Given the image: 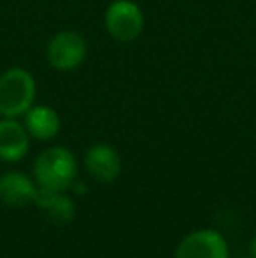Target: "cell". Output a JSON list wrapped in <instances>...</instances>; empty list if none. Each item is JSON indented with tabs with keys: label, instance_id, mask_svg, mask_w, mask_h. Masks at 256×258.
Here are the masks:
<instances>
[{
	"label": "cell",
	"instance_id": "52a82bcc",
	"mask_svg": "<svg viewBox=\"0 0 256 258\" xmlns=\"http://www.w3.org/2000/svg\"><path fill=\"white\" fill-rule=\"evenodd\" d=\"M39 184L21 170H9L0 176V202L13 209L27 207L35 201Z\"/></svg>",
	"mask_w": 256,
	"mask_h": 258
},
{
	"label": "cell",
	"instance_id": "6da1fadb",
	"mask_svg": "<svg viewBox=\"0 0 256 258\" xmlns=\"http://www.w3.org/2000/svg\"><path fill=\"white\" fill-rule=\"evenodd\" d=\"M34 177L41 188L67 191L77 181V160L65 146H51L35 158Z\"/></svg>",
	"mask_w": 256,
	"mask_h": 258
},
{
	"label": "cell",
	"instance_id": "7c38bea8",
	"mask_svg": "<svg viewBox=\"0 0 256 258\" xmlns=\"http://www.w3.org/2000/svg\"><path fill=\"white\" fill-rule=\"evenodd\" d=\"M251 258H253V256H251Z\"/></svg>",
	"mask_w": 256,
	"mask_h": 258
},
{
	"label": "cell",
	"instance_id": "277c9868",
	"mask_svg": "<svg viewBox=\"0 0 256 258\" xmlns=\"http://www.w3.org/2000/svg\"><path fill=\"white\" fill-rule=\"evenodd\" d=\"M88 56V42L77 30H62L49 39L46 46V58L58 72H70L79 69Z\"/></svg>",
	"mask_w": 256,
	"mask_h": 258
},
{
	"label": "cell",
	"instance_id": "7a4b0ae2",
	"mask_svg": "<svg viewBox=\"0 0 256 258\" xmlns=\"http://www.w3.org/2000/svg\"><path fill=\"white\" fill-rule=\"evenodd\" d=\"M37 83L30 71L11 67L0 74V116L20 118L34 105Z\"/></svg>",
	"mask_w": 256,
	"mask_h": 258
},
{
	"label": "cell",
	"instance_id": "3957f363",
	"mask_svg": "<svg viewBox=\"0 0 256 258\" xmlns=\"http://www.w3.org/2000/svg\"><path fill=\"white\" fill-rule=\"evenodd\" d=\"M104 25L114 41L132 42L144 30V13L135 0H114L106 9Z\"/></svg>",
	"mask_w": 256,
	"mask_h": 258
},
{
	"label": "cell",
	"instance_id": "8992f818",
	"mask_svg": "<svg viewBox=\"0 0 256 258\" xmlns=\"http://www.w3.org/2000/svg\"><path fill=\"white\" fill-rule=\"evenodd\" d=\"M84 167L93 179L111 184L121 174V156L107 143H97L86 151Z\"/></svg>",
	"mask_w": 256,
	"mask_h": 258
},
{
	"label": "cell",
	"instance_id": "ba28073f",
	"mask_svg": "<svg viewBox=\"0 0 256 258\" xmlns=\"http://www.w3.org/2000/svg\"><path fill=\"white\" fill-rule=\"evenodd\" d=\"M30 150V134L18 118L0 119V160L7 163L21 162Z\"/></svg>",
	"mask_w": 256,
	"mask_h": 258
},
{
	"label": "cell",
	"instance_id": "8fae6325",
	"mask_svg": "<svg viewBox=\"0 0 256 258\" xmlns=\"http://www.w3.org/2000/svg\"><path fill=\"white\" fill-rule=\"evenodd\" d=\"M251 256L256 258V235L253 237V241H251Z\"/></svg>",
	"mask_w": 256,
	"mask_h": 258
},
{
	"label": "cell",
	"instance_id": "30bf717a",
	"mask_svg": "<svg viewBox=\"0 0 256 258\" xmlns=\"http://www.w3.org/2000/svg\"><path fill=\"white\" fill-rule=\"evenodd\" d=\"M25 128L37 141H51L62 128L60 114L49 105H32L25 114Z\"/></svg>",
	"mask_w": 256,
	"mask_h": 258
},
{
	"label": "cell",
	"instance_id": "9c48e42d",
	"mask_svg": "<svg viewBox=\"0 0 256 258\" xmlns=\"http://www.w3.org/2000/svg\"><path fill=\"white\" fill-rule=\"evenodd\" d=\"M34 204L55 225H67L75 216L74 199L68 197L65 191H55L39 186Z\"/></svg>",
	"mask_w": 256,
	"mask_h": 258
},
{
	"label": "cell",
	"instance_id": "5b68a950",
	"mask_svg": "<svg viewBox=\"0 0 256 258\" xmlns=\"http://www.w3.org/2000/svg\"><path fill=\"white\" fill-rule=\"evenodd\" d=\"M176 258H230L228 242L214 228L190 232L178 244Z\"/></svg>",
	"mask_w": 256,
	"mask_h": 258
}]
</instances>
